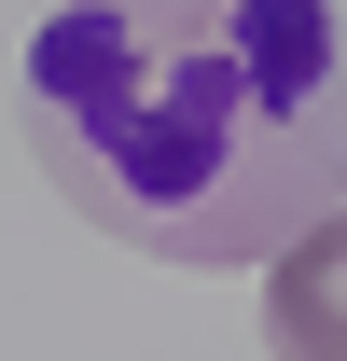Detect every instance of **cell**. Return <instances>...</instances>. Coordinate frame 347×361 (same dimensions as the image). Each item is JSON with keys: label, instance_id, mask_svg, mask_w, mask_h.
Instances as JSON below:
<instances>
[{"label": "cell", "instance_id": "cell-1", "mask_svg": "<svg viewBox=\"0 0 347 361\" xmlns=\"http://www.w3.org/2000/svg\"><path fill=\"white\" fill-rule=\"evenodd\" d=\"M28 153L153 264H278L347 209L334 0H56L28 28Z\"/></svg>", "mask_w": 347, "mask_h": 361}, {"label": "cell", "instance_id": "cell-2", "mask_svg": "<svg viewBox=\"0 0 347 361\" xmlns=\"http://www.w3.org/2000/svg\"><path fill=\"white\" fill-rule=\"evenodd\" d=\"M264 348L278 361H347V209H319L264 264Z\"/></svg>", "mask_w": 347, "mask_h": 361}]
</instances>
